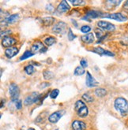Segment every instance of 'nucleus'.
Masks as SVG:
<instances>
[{
  "label": "nucleus",
  "instance_id": "nucleus-19",
  "mask_svg": "<svg viewBox=\"0 0 128 130\" xmlns=\"http://www.w3.org/2000/svg\"><path fill=\"white\" fill-rule=\"evenodd\" d=\"M55 20L54 18L51 17H48V18H42V23L45 26H50L51 25H53L55 23Z\"/></svg>",
  "mask_w": 128,
  "mask_h": 130
},
{
  "label": "nucleus",
  "instance_id": "nucleus-36",
  "mask_svg": "<svg viewBox=\"0 0 128 130\" xmlns=\"http://www.w3.org/2000/svg\"><path fill=\"white\" fill-rule=\"evenodd\" d=\"M46 9H47V10H48V11H52L54 8H53V6H52L51 4H48V5H47Z\"/></svg>",
  "mask_w": 128,
  "mask_h": 130
},
{
  "label": "nucleus",
  "instance_id": "nucleus-25",
  "mask_svg": "<svg viewBox=\"0 0 128 130\" xmlns=\"http://www.w3.org/2000/svg\"><path fill=\"white\" fill-rule=\"evenodd\" d=\"M25 71L28 75H31L35 72V69L33 65H28L25 67Z\"/></svg>",
  "mask_w": 128,
  "mask_h": 130
},
{
  "label": "nucleus",
  "instance_id": "nucleus-29",
  "mask_svg": "<svg viewBox=\"0 0 128 130\" xmlns=\"http://www.w3.org/2000/svg\"><path fill=\"white\" fill-rule=\"evenodd\" d=\"M90 31H91V27L89 25H83L81 27V32L85 34H88Z\"/></svg>",
  "mask_w": 128,
  "mask_h": 130
},
{
  "label": "nucleus",
  "instance_id": "nucleus-28",
  "mask_svg": "<svg viewBox=\"0 0 128 130\" xmlns=\"http://www.w3.org/2000/svg\"><path fill=\"white\" fill-rule=\"evenodd\" d=\"M59 94V89H54V90H52V91H51V93H50V97H51V99H56V98L58 97Z\"/></svg>",
  "mask_w": 128,
  "mask_h": 130
},
{
  "label": "nucleus",
  "instance_id": "nucleus-2",
  "mask_svg": "<svg viewBox=\"0 0 128 130\" xmlns=\"http://www.w3.org/2000/svg\"><path fill=\"white\" fill-rule=\"evenodd\" d=\"M74 109L78 114V116H79L80 118H86L89 113V110L86 105L81 100H78L75 103Z\"/></svg>",
  "mask_w": 128,
  "mask_h": 130
},
{
  "label": "nucleus",
  "instance_id": "nucleus-34",
  "mask_svg": "<svg viewBox=\"0 0 128 130\" xmlns=\"http://www.w3.org/2000/svg\"><path fill=\"white\" fill-rule=\"evenodd\" d=\"M96 37L98 38V40H100V39H101V38L104 36H102V30H96Z\"/></svg>",
  "mask_w": 128,
  "mask_h": 130
},
{
  "label": "nucleus",
  "instance_id": "nucleus-15",
  "mask_svg": "<svg viewBox=\"0 0 128 130\" xmlns=\"http://www.w3.org/2000/svg\"><path fill=\"white\" fill-rule=\"evenodd\" d=\"M102 14H103V13H101V12H98V11H96V10H90V11H88L86 13V17L82 18V20L87 19V21H89L88 20L89 18L94 19V18H101Z\"/></svg>",
  "mask_w": 128,
  "mask_h": 130
},
{
  "label": "nucleus",
  "instance_id": "nucleus-24",
  "mask_svg": "<svg viewBox=\"0 0 128 130\" xmlns=\"http://www.w3.org/2000/svg\"><path fill=\"white\" fill-rule=\"evenodd\" d=\"M43 75H44V78L45 80H51V78H53V76H54V73L49 70L44 71Z\"/></svg>",
  "mask_w": 128,
  "mask_h": 130
},
{
  "label": "nucleus",
  "instance_id": "nucleus-3",
  "mask_svg": "<svg viewBox=\"0 0 128 130\" xmlns=\"http://www.w3.org/2000/svg\"><path fill=\"white\" fill-rule=\"evenodd\" d=\"M9 92L10 95V99L13 102H17L18 100V97L20 95L19 87L15 83H12L9 86Z\"/></svg>",
  "mask_w": 128,
  "mask_h": 130
},
{
  "label": "nucleus",
  "instance_id": "nucleus-23",
  "mask_svg": "<svg viewBox=\"0 0 128 130\" xmlns=\"http://www.w3.org/2000/svg\"><path fill=\"white\" fill-rule=\"evenodd\" d=\"M33 55H34V54H33V53L31 51H25L24 54L22 55V56L20 58V60H21V61H22V60H25V59L29 58V57H32V56H33Z\"/></svg>",
  "mask_w": 128,
  "mask_h": 130
},
{
  "label": "nucleus",
  "instance_id": "nucleus-5",
  "mask_svg": "<svg viewBox=\"0 0 128 130\" xmlns=\"http://www.w3.org/2000/svg\"><path fill=\"white\" fill-rule=\"evenodd\" d=\"M101 18H110L112 20H115L117 21H126L127 20V18L123 15L122 13H104L102 14Z\"/></svg>",
  "mask_w": 128,
  "mask_h": 130
},
{
  "label": "nucleus",
  "instance_id": "nucleus-38",
  "mask_svg": "<svg viewBox=\"0 0 128 130\" xmlns=\"http://www.w3.org/2000/svg\"><path fill=\"white\" fill-rule=\"evenodd\" d=\"M3 101H5V100H2V104H1V108H3Z\"/></svg>",
  "mask_w": 128,
  "mask_h": 130
},
{
  "label": "nucleus",
  "instance_id": "nucleus-41",
  "mask_svg": "<svg viewBox=\"0 0 128 130\" xmlns=\"http://www.w3.org/2000/svg\"><path fill=\"white\" fill-rule=\"evenodd\" d=\"M56 130H58V129H56Z\"/></svg>",
  "mask_w": 128,
  "mask_h": 130
},
{
  "label": "nucleus",
  "instance_id": "nucleus-13",
  "mask_svg": "<svg viewBox=\"0 0 128 130\" xmlns=\"http://www.w3.org/2000/svg\"><path fill=\"white\" fill-rule=\"evenodd\" d=\"M70 10V6L69 3H67L66 1H65V0H63V1H62L61 3H59V5L58 6L56 11L58 13H62L68 12Z\"/></svg>",
  "mask_w": 128,
  "mask_h": 130
},
{
  "label": "nucleus",
  "instance_id": "nucleus-17",
  "mask_svg": "<svg viewBox=\"0 0 128 130\" xmlns=\"http://www.w3.org/2000/svg\"><path fill=\"white\" fill-rule=\"evenodd\" d=\"M81 40L86 44H91L94 42L95 38H94L93 33H88V34H85L84 36H82L81 37Z\"/></svg>",
  "mask_w": 128,
  "mask_h": 130
},
{
  "label": "nucleus",
  "instance_id": "nucleus-33",
  "mask_svg": "<svg viewBox=\"0 0 128 130\" xmlns=\"http://www.w3.org/2000/svg\"><path fill=\"white\" fill-rule=\"evenodd\" d=\"M10 34H11V31H10V30H6V31H2L1 32V36L2 37L3 36V35H4V37L9 36L8 35H10Z\"/></svg>",
  "mask_w": 128,
  "mask_h": 130
},
{
  "label": "nucleus",
  "instance_id": "nucleus-14",
  "mask_svg": "<svg viewBox=\"0 0 128 130\" xmlns=\"http://www.w3.org/2000/svg\"><path fill=\"white\" fill-rule=\"evenodd\" d=\"M72 129L73 130H85L86 128V124L82 121L75 120L72 123Z\"/></svg>",
  "mask_w": 128,
  "mask_h": 130
},
{
  "label": "nucleus",
  "instance_id": "nucleus-1",
  "mask_svg": "<svg viewBox=\"0 0 128 130\" xmlns=\"http://www.w3.org/2000/svg\"><path fill=\"white\" fill-rule=\"evenodd\" d=\"M115 109L120 113V114L124 117L128 113V101L123 97L117 98L114 103Z\"/></svg>",
  "mask_w": 128,
  "mask_h": 130
},
{
  "label": "nucleus",
  "instance_id": "nucleus-22",
  "mask_svg": "<svg viewBox=\"0 0 128 130\" xmlns=\"http://www.w3.org/2000/svg\"><path fill=\"white\" fill-rule=\"evenodd\" d=\"M86 73V70H84V68H82L81 66H77L75 68L74 74L75 76H81Z\"/></svg>",
  "mask_w": 128,
  "mask_h": 130
},
{
  "label": "nucleus",
  "instance_id": "nucleus-7",
  "mask_svg": "<svg viewBox=\"0 0 128 130\" xmlns=\"http://www.w3.org/2000/svg\"><path fill=\"white\" fill-rule=\"evenodd\" d=\"M48 48L47 47H45L44 44L40 41V40H36L33 45L31 47V51L33 54H36V53H45L47 51Z\"/></svg>",
  "mask_w": 128,
  "mask_h": 130
},
{
  "label": "nucleus",
  "instance_id": "nucleus-9",
  "mask_svg": "<svg viewBox=\"0 0 128 130\" xmlns=\"http://www.w3.org/2000/svg\"><path fill=\"white\" fill-rule=\"evenodd\" d=\"M65 113V110H58L56 112H54L53 113H51L48 118V121L51 123H57V122L60 120L63 114Z\"/></svg>",
  "mask_w": 128,
  "mask_h": 130
},
{
  "label": "nucleus",
  "instance_id": "nucleus-32",
  "mask_svg": "<svg viewBox=\"0 0 128 130\" xmlns=\"http://www.w3.org/2000/svg\"><path fill=\"white\" fill-rule=\"evenodd\" d=\"M80 65L82 68H87L88 67V63H87V61L86 59H81L80 61Z\"/></svg>",
  "mask_w": 128,
  "mask_h": 130
},
{
  "label": "nucleus",
  "instance_id": "nucleus-39",
  "mask_svg": "<svg viewBox=\"0 0 128 130\" xmlns=\"http://www.w3.org/2000/svg\"><path fill=\"white\" fill-rule=\"evenodd\" d=\"M28 130H36V129H35V128H29Z\"/></svg>",
  "mask_w": 128,
  "mask_h": 130
},
{
  "label": "nucleus",
  "instance_id": "nucleus-31",
  "mask_svg": "<svg viewBox=\"0 0 128 130\" xmlns=\"http://www.w3.org/2000/svg\"><path fill=\"white\" fill-rule=\"evenodd\" d=\"M67 36H68V39L69 40L72 41L74 40L75 38H76V36H75L73 32H72V30L71 28H69V32H68V34H67Z\"/></svg>",
  "mask_w": 128,
  "mask_h": 130
},
{
  "label": "nucleus",
  "instance_id": "nucleus-16",
  "mask_svg": "<svg viewBox=\"0 0 128 130\" xmlns=\"http://www.w3.org/2000/svg\"><path fill=\"white\" fill-rule=\"evenodd\" d=\"M18 51H19L17 47H15L6 48L5 50V55L8 58H12L13 57H14L15 55H18Z\"/></svg>",
  "mask_w": 128,
  "mask_h": 130
},
{
  "label": "nucleus",
  "instance_id": "nucleus-11",
  "mask_svg": "<svg viewBox=\"0 0 128 130\" xmlns=\"http://www.w3.org/2000/svg\"><path fill=\"white\" fill-rule=\"evenodd\" d=\"M17 43V40L13 37L10 36H6L4 37L3 40H2V44L4 47H12V46H13L15 43Z\"/></svg>",
  "mask_w": 128,
  "mask_h": 130
},
{
  "label": "nucleus",
  "instance_id": "nucleus-26",
  "mask_svg": "<svg viewBox=\"0 0 128 130\" xmlns=\"http://www.w3.org/2000/svg\"><path fill=\"white\" fill-rule=\"evenodd\" d=\"M120 3H121V1H112V0H110V1L105 2V4H106L107 6H117Z\"/></svg>",
  "mask_w": 128,
  "mask_h": 130
},
{
  "label": "nucleus",
  "instance_id": "nucleus-37",
  "mask_svg": "<svg viewBox=\"0 0 128 130\" xmlns=\"http://www.w3.org/2000/svg\"><path fill=\"white\" fill-rule=\"evenodd\" d=\"M123 8H124V9H126V10H128V1H126V2L124 3Z\"/></svg>",
  "mask_w": 128,
  "mask_h": 130
},
{
  "label": "nucleus",
  "instance_id": "nucleus-27",
  "mask_svg": "<svg viewBox=\"0 0 128 130\" xmlns=\"http://www.w3.org/2000/svg\"><path fill=\"white\" fill-rule=\"evenodd\" d=\"M82 99H83L84 100H86V102H88V103H91V102L93 101V97L91 96L90 95H89L88 93H85V94L82 95Z\"/></svg>",
  "mask_w": 128,
  "mask_h": 130
},
{
  "label": "nucleus",
  "instance_id": "nucleus-12",
  "mask_svg": "<svg viewBox=\"0 0 128 130\" xmlns=\"http://www.w3.org/2000/svg\"><path fill=\"white\" fill-rule=\"evenodd\" d=\"M93 52L96 53V54L99 55L101 56H103V55H107V56H115V54L114 53H112L109 51H107V50H104L103 49L102 47H96L95 48H93L92 50Z\"/></svg>",
  "mask_w": 128,
  "mask_h": 130
},
{
  "label": "nucleus",
  "instance_id": "nucleus-10",
  "mask_svg": "<svg viewBox=\"0 0 128 130\" xmlns=\"http://www.w3.org/2000/svg\"><path fill=\"white\" fill-rule=\"evenodd\" d=\"M86 84L89 88H93L99 85V82H97L93 76L90 74L89 72L86 73Z\"/></svg>",
  "mask_w": 128,
  "mask_h": 130
},
{
  "label": "nucleus",
  "instance_id": "nucleus-4",
  "mask_svg": "<svg viewBox=\"0 0 128 130\" xmlns=\"http://www.w3.org/2000/svg\"><path fill=\"white\" fill-rule=\"evenodd\" d=\"M41 98V95H40L38 92L34 91L32 92L30 95H29L24 100V104L25 106H30L35 103H37Z\"/></svg>",
  "mask_w": 128,
  "mask_h": 130
},
{
  "label": "nucleus",
  "instance_id": "nucleus-40",
  "mask_svg": "<svg viewBox=\"0 0 128 130\" xmlns=\"http://www.w3.org/2000/svg\"><path fill=\"white\" fill-rule=\"evenodd\" d=\"M21 130H24V129H21Z\"/></svg>",
  "mask_w": 128,
  "mask_h": 130
},
{
  "label": "nucleus",
  "instance_id": "nucleus-35",
  "mask_svg": "<svg viewBox=\"0 0 128 130\" xmlns=\"http://www.w3.org/2000/svg\"><path fill=\"white\" fill-rule=\"evenodd\" d=\"M15 106H16V108L18 110H21L22 107V102L21 100H18L16 103H15Z\"/></svg>",
  "mask_w": 128,
  "mask_h": 130
},
{
  "label": "nucleus",
  "instance_id": "nucleus-20",
  "mask_svg": "<svg viewBox=\"0 0 128 130\" xmlns=\"http://www.w3.org/2000/svg\"><path fill=\"white\" fill-rule=\"evenodd\" d=\"M95 95L97 97H104L107 95V91L103 88H99L95 90Z\"/></svg>",
  "mask_w": 128,
  "mask_h": 130
},
{
  "label": "nucleus",
  "instance_id": "nucleus-18",
  "mask_svg": "<svg viewBox=\"0 0 128 130\" xmlns=\"http://www.w3.org/2000/svg\"><path fill=\"white\" fill-rule=\"evenodd\" d=\"M19 18V14L18 13H15V14H11L10 16H8L7 18H5L4 21L6 23L7 25H10V24H13V23L17 22Z\"/></svg>",
  "mask_w": 128,
  "mask_h": 130
},
{
  "label": "nucleus",
  "instance_id": "nucleus-8",
  "mask_svg": "<svg viewBox=\"0 0 128 130\" xmlns=\"http://www.w3.org/2000/svg\"><path fill=\"white\" fill-rule=\"evenodd\" d=\"M67 25L63 21H59L52 28V32L56 34H64L66 32Z\"/></svg>",
  "mask_w": 128,
  "mask_h": 130
},
{
  "label": "nucleus",
  "instance_id": "nucleus-30",
  "mask_svg": "<svg viewBox=\"0 0 128 130\" xmlns=\"http://www.w3.org/2000/svg\"><path fill=\"white\" fill-rule=\"evenodd\" d=\"M70 3L74 5V6H81L85 4V2L82 1V0H74V1H70Z\"/></svg>",
  "mask_w": 128,
  "mask_h": 130
},
{
  "label": "nucleus",
  "instance_id": "nucleus-6",
  "mask_svg": "<svg viewBox=\"0 0 128 130\" xmlns=\"http://www.w3.org/2000/svg\"><path fill=\"white\" fill-rule=\"evenodd\" d=\"M97 27L101 28L102 31L105 32H113L116 30V27L113 24L108 22V21H99L97 22Z\"/></svg>",
  "mask_w": 128,
  "mask_h": 130
},
{
  "label": "nucleus",
  "instance_id": "nucleus-21",
  "mask_svg": "<svg viewBox=\"0 0 128 130\" xmlns=\"http://www.w3.org/2000/svg\"><path fill=\"white\" fill-rule=\"evenodd\" d=\"M55 43H56V39L53 36H48L44 40V43L46 44V46H48V47H51V46L55 44Z\"/></svg>",
  "mask_w": 128,
  "mask_h": 130
}]
</instances>
